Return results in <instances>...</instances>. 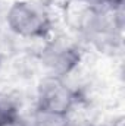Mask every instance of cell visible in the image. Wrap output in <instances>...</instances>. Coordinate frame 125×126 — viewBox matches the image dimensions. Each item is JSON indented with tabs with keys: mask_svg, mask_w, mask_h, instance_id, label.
<instances>
[{
	"mask_svg": "<svg viewBox=\"0 0 125 126\" xmlns=\"http://www.w3.org/2000/svg\"><path fill=\"white\" fill-rule=\"evenodd\" d=\"M68 123H69V117L68 116L35 110L34 125L32 126H68Z\"/></svg>",
	"mask_w": 125,
	"mask_h": 126,
	"instance_id": "277c9868",
	"label": "cell"
},
{
	"mask_svg": "<svg viewBox=\"0 0 125 126\" xmlns=\"http://www.w3.org/2000/svg\"><path fill=\"white\" fill-rule=\"evenodd\" d=\"M12 114H16L15 109H13L9 103L0 101V122H1L3 119H6L7 116H12Z\"/></svg>",
	"mask_w": 125,
	"mask_h": 126,
	"instance_id": "8992f818",
	"label": "cell"
},
{
	"mask_svg": "<svg viewBox=\"0 0 125 126\" xmlns=\"http://www.w3.org/2000/svg\"><path fill=\"white\" fill-rule=\"evenodd\" d=\"M93 9H97V7H102V6H107V0H78Z\"/></svg>",
	"mask_w": 125,
	"mask_h": 126,
	"instance_id": "ba28073f",
	"label": "cell"
},
{
	"mask_svg": "<svg viewBox=\"0 0 125 126\" xmlns=\"http://www.w3.org/2000/svg\"><path fill=\"white\" fill-rule=\"evenodd\" d=\"M6 21L12 31L24 38H43L52 27L47 10L31 0L15 1L7 10Z\"/></svg>",
	"mask_w": 125,
	"mask_h": 126,
	"instance_id": "6da1fadb",
	"label": "cell"
},
{
	"mask_svg": "<svg viewBox=\"0 0 125 126\" xmlns=\"http://www.w3.org/2000/svg\"><path fill=\"white\" fill-rule=\"evenodd\" d=\"M0 126H32V125L22 120L18 114H12V116H7L6 119H3L0 122Z\"/></svg>",
	"mask_w": 125,
	"mask_h": 126,
	"instance_id": "5b68a950",
	"label": "cell"
},
{
	"mask_svg": "<svg viewBox=\"0 0 125 126\" xmlns=\"http://www.w3.org/2000/svg\"><path fill=\"white\" fill-rule=\"evenodd\" d=\"M124 1L125 0H107V7H109L113 13L122 12V9H124Z\"/></svg>",
	"mask_w": 125,
	"mask_h": 126,
	"instance_id": "52a82bcc",
	"label": "cell"
},
{
	"mask_svg": "<svg viewBox=\"0 0 125 126\" xmlns=\"http://www.w3.org/2000/svg\"><path fill=\"white\" fill-rule=\"evenodd\" d=\"M77 103L75 91L63 82V78H46L37 91V110L68 116Z\"/></svg>",
	"mask_w": 125,
	"mask_h": 126,
	"instance_id": "7a4b0ae2",
	"label": "cell"
},
{
	"mask_svg": "<svg viewBox=\"0 0 125 126\" xmlns=\"http://www.w3.org/2000/svg\"><path fill=\"white\" fill-rule=\"evenodd\" d=\"M91 27H97V28H100V24H99V21H96L94 24H91ZM107 27V24H106V21H102V28H106ZM100 30H96L94 32H99Z\"/></svg>",
	"mask_w": 125,
	"mask_h": 126,
	"instance_id": "30bf717a",
	"label": "cell"
},
{
	"mask_svg": "<svg viewBox=\"0 0 125 126\" xmlns=\"http://www.w3.org/2000/svg\"><path fill=\"white\" fill-rule=\"evenodd\" d=\"M43 63L50 70L52 76L63 78L71 73L80 63L78 50L65 41H53L43 51Z\"/></svg>",
	"mask_w": 125,
	"mask_h": 126,
	"instance_id": "3957f363",
	"label": "cell"
},
{
	"mask_svg": "<svg viewBox=\"0 0 125 126\" xmlns=\"http://www.w3.org/2000/svg\"><path fill=\"white\" fill-rule=\"evenodd\" d=\"M68 126H96V125L94 123H90V122H85V120H83V122H71L69 120Z\"/></svg>",
	"mask_w": 125,
	"mask_h": 126,
	"instance_id": "9c48e42d",
	"label": "cell"
}]
</instances>
